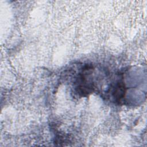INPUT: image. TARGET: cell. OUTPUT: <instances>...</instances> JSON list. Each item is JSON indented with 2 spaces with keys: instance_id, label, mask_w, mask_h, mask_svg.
Segmentation results:
<instances>
[{
  "instance_id": "obj_1",
  "label": "cell",
  "mask_w": 147,
  "mask_h": 147,
  "mask_svg": "<svg viewBox=\"0 0 147 147\" xmlns=\"http://www.w3.org/2000/svg\"><path fill=\"white\" fill-rule=\"evenodd\" d=\"M125 92L124 85L122 83H118L113 91V96L117 101H120L124 96Z\"/></svg>"
}]
</instances>
